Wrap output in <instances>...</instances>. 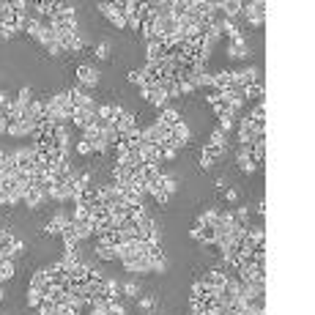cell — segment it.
Instances as JSON below:
<instances>
[{
	"label": "cell",
	"instance_id": "cell-1",
	"mask_svg": "<svg viewBox=\"0 0 315 315\" xmlns=\"http://www.w3.org/2000/svg\"><path fill=\"white\" fill-rule=\"evenodd\" d=\"M241 17L250 22V28H263V22H266V6H260V3H247V6H241Z\"/></svg>",
	"mask_w": 315,
	"mask_h": 315
},
{
	"label": "cell",
	"instance_id": "cell-2",
	"mask_svg": "<svg viewBox=\"0 0 315 315\" xmlns=\"http://www.w3.org/2000/svg\"><path fill=\"white\" fill-rule=\"evenodd\" d=\"M69 102L74 104V110H96V104H93V96H88V91L85 88H69Z\"/></svg>",
	"mask_w": 315,
	"mask_h": 315
},
{
	"label": "cell",
	"instance_id": "cell-3",
	"mask_svg": "<svg viewBox=\"0 0 315 315\" xmlns=\"http://www.w3.org/2000/svg\"><path fill=\"white\" fill-rule=\"evenodd\" d=\"M200 280L206 283V288H211V291H217V293H219V291L225 288V283H227V274L219 269V266H214V269H209Z\"/></svg>",
	"mask_w": 315,
	"mask_h": 315
},
{
	"label": "cell",
	"instance_id": "cell-4",
	"mask_svg": "<svg viewBox=\"0 0 315 315\" xmlns=\"http://www.w3.org/2000/svg\"><path fill=\"white\" fill-rule=\"evenodd\" d=\"M77 80H80V88H96V83H99V71L93 69V66L83 63V66H77Z\"/></svg>",
	"mask_w": 315,
	"mask_h": 315
},
{
	"label": "cell",
	"instance_id": "cell-5",
	"mask_svg": "<svg viewBox=\"0 0 315 315\" xmlns=\"http://www.w3.org/2000/svg\"><path fill=\"white\" fill-rule=\"evenodd\" d=\"M219 156H222V148H217V145L206 143V145H203V151H200V170H209V167L217 162Z\"/></svg>",
	"mask_w": 315,
	"mask_h": 315
},
{
	"label": "cell",
	"instance_id": "cell-6",
	"mask_svg": "<svg viewBox=\"0 0 315 315\" xmlns=\"http://www.w3.org/2000/svg\"><path fill=\"white\" fill-rule=\"evenodd\" d=\"M153 121H159V124H165V126H176V124H181L184 121V115H181V110H176V107H162L159 110V115L153 118Z\"/></svg>",
	"mask_w": 315,
	"mask_h": 315
},
{
	"label": "cell",
	"instance_id": "cell-7",
	"mask_svg": "<svg viewBox=\"0 0 315 315\" xmlns=\"http://www.w3.org/2000/svg\"><path fill=\"white\" fill-rule=\"evenodd\" d=\"M124 269L126 271H135V274H151V260L145 258V255H137V258H132V260H124Z\"/></svg>",
	"mask_w": 315,
	"mask_h": 315
},
{
	"label": "cell",
	"instance_id": "cell-8",
	"mask_svg": "<svg viewBox=\"0 0 315 315\" xmlns=\"http://www.w3.org/2000/svg\"><path fill=\"white\" fill-rule=\"evenodd\" d=\"M236 165H239V170H241V173H247V176L258 170V167L252 165V159H250V145H239V153H236Z\"/></svg>",
	"mask_w": 315,
	"mask_h": 315
},
{
	"label": "cell",
	"instance_id": "cell-9",
	"mask_svg": "<svg viewBox=\"0 0 315 315\" xmlns=\"http://www.w3.org/2000/svg\"><path fill=\"white\" fill-rule=\"evenodd\" d=\"M66 222H69V217H66V214H55V217L44 225V236H60V233H63V227H66Z\"/></svg>",
	"mask_w": 315,
	"mask_h": 315
},
{
	"label": "cell",
	"instance_id": "cell-10",
	"mask_svg": "<svg viewBox=\"0 0 315 315\" xmlns=\"http://www.w3.org/2000/svg\"><path fill=\"white\" fill-rule=\"evenodd\" d=\"M227 88H233V69L214 71V91H227Z\"/></svg>",
	"mask_w": 315,
	"mask_h": 315
},
{
	"label": "cell",
	"instance_id": "cell-11",
	"mask_svg": "<svg viewBox=\"0 0 315 315\" xmlns=\"http://www.w3.org/2000/svg\"><path fill=\"white\" fill-rule=\"evenodd\" d=\"M71 124H74L80 132H85L88 126H93V124H96V110H80L77 115L71 118Z\"/></svg>",
	"mask_w": 315,
	"mask_h": 315
},
{
	"label": "cell",
	"instance_id": "cell-12",
	"mask_svg": "<svg viewBox=\"0 0 315 315\" xmlns=\"http://www.w3.org/2000/svg\"><path fill=\"white\" fill-rule=\"evenodd\" d=\"M28 288H33V291H42V296L50 291V280H47L44 269H36V271L30 274V285H28Z\"/></svg>",
	"mask_w": 315,
	"mask_h": 315
},
{
	"label": "cell",
	"instance_id": "cell-13",
	"mask_svg": "<svg viewBox=\"0 0 315 315\" xmlns=\"http://www.w3.org/2000/svg\"><path fill=\"white\" fill-rule=\"evenodd\" d=\"M47 195L42 189H38V186H28V192H25V198H22V203L28 206V209H38V206H42V200H44Z\"/></svg>",
	"mask_w": 315,
	"mask_h": 315
},
{
	"label": "cell",
	"instance_id": "cell-14",
	"mask_svg": "<svg viewBox=\"0 0 315 315\" xmlns=\"http://www.w3.org/2000/svg\"><path fill=\"white\" fill-rule=\"evenodd\" d=\"M263 93H266L263 83H252V85H247V88L241 91V96H244V102H247V99H252V102H266Z\"/></svg>",
	"mask_w": 315,
	"mask_h": 315
},
{
	"label": "cell",
	"instance_id": "cell-15",
	"mask_svg": "<svg viewBox=\"0 0 315 315\" xmlns=\"http://www.w3.org/2000/svg\"><path fill=\"white\" fill-rule=\"evenodd\" d=\"M227 55L236 58V60H244V58H250V47H247L244 38H241V42H230V47H227Z\"/></svg>",
	"mask_w": 315,
	"mask_h": 315
},
{
	"label": "cell",
	"instance_id": "cell-16",
	"mask_svg": "<svg viewBox=\"0 0 315 315\" xmlns=\"http://www.w3.org/2000/svg\"><path fill=\"white\" fill-rule=\"evenodd\" d=\"M219 14H222L225 19H239V17H241V3H236V0L219 3Z\"/></svg>",
	"mask_w": 315,
	"mask_h": 315
},
{
	"label": "cell",
	"instance_id": "cell-17",
	"mask_svg": "<svg viewBox=\"0 0 315 315\" xmlns=\"http://www.w3.org/2000/svg\"><path fill=\"white\" fill-rule=\"evenodd\" d=\"M198 241H200V244H206V247H214V244H217V225H206V227H200Z\"/></svg>",
	"mask_w": 315,
	"mask_h": 315
},
{
	"label": "cell",
	"instance_id": "cell-18",
	"mask_svg": "<svg viewBox=\"0 0 315 315\" xmlns=\"http://www.w3.org/2000/svg\"><path fill=\"white\" fill-rule=\"evenodd\" d=\"M145 63H162V58H165V52H162V47H159L156 42H148L145 44Z\"/></svg>",
	"mask_w": 315,
	"mask_h": 315
},
{
	"label": "cell",
	"instance_id": "cell-19",
	"mask_svg": "<svg viewBox=\"0 0 315 315\" xmlns=\"http://www.w3.org/2000/svg\"><path fill=\"white\" fill-rule=\"evenodd\" d=\"M93 255H96L99 260H104V263H110V260H115V250H112V247H107V244H102V241H96Z\"/></svg>",
	"mask_w": 315,
	"mask_h": 315
},
{
	"label": "cell",
	"instance_id": "cell-20",
	"mask_svg": "<svg viewBox=\"0 0 315 315\" xmlns=\"http://www.w3.org/2000/svg\"><path fill=\"white\" fill-rule=\"evenodd\" d=\"M74 225H77V239H80V241L91 239L93 230H96V222H93V219H85V222H74Z\"/></svg>",
	"mask_w": 315,
	"mask_h": 315
},
{
	"label": "cell",
	"instance_id": "cell-21",
	"mask_svg": "<svg viewBox=\"0 0 315 315\" xmlns=\"http://www.w3.org/2000/svg\"><path fill=\"white\" fill-rule=\"evenodd\" d=\"M58 6H60V3H55V0H38V3H36V11H38L44 19H50V17L58 11Z\"/></svg>",
	"mask_w": 315,
	"mask_h": 315
},
{
	"label": "cell",
	"instance_id": "cell-22",
	"mask_svg": "<svg viewBox=\"0 0 315 315\" xmlns=\"http://www.w3.org/2000/svg\"><path fill=\"white\" fill-rule=\"evenodd\" d=\"M162 176V170H159V165H143L140 167V178L145 181V184H151V181H156Z\"/></svg>",
	"mask_w": 315,
	"mask_h": 315
},
{
	"label": "cell",
	"instance_id": "cell-23",
	"mask_svg": "<svg viewBox=\"0 0 315 315\" xmlns=\"http://www.w3.org/2000/svg\"><path fill=\"white\" fill-rule=\"evenodd\" d=\"M102 296L104 299H121V283H118V280H104Z\"/></svg>",
	"mask_w": 315,
	"mask_h": 315
},
{
	"label": "cell",
	"instance_id": "cell-24",
	"mask_svg": "<svg viewBox=\"0 0 315 315\" xmlns=\"http://www.w3.org/2000/svg\"><path fill=\"white\" fill-rule=\"evenodd\" d=\"M60 241H74V244H80V239H77V225H74V219H69L66 222V227H63V233H60Z\"/></svg>",
	"mask_w": 315,
	"mask_h": 315
},
{
	"label": "cell",
	"instance_id": "cell-25",
	"mask_svg": "<svg viewBox=\"0 0 315 315\" xmlns=\"http://www.w3.org/2000/svg\"><path fill=\"white\" fill-rule=\"evenodd\" d=\"M42 19H33V17H28L25 19V25H22V33H28V36H33V38H38V30H42Z\"/></svg>",
	"mask_w": 315,
	"mask_h": 315
},
{
	"label": "cell",
	"instance_id": "cell-26",
	"mask_svg": "<svg viewBox=\"0 0 315 315\" xmlns=\"http://www.w3.org/2000/svg\"><path fill=\"white\" fill-rule=\"evenodd\" d=\"M11 277H14V260L0 258V285H3L6 280H11Z\"/></svg>",
	"mask_w": 315,
	"mask_h": 315
},
{
	"label": "cell",
	"instance_id": "cell-27",
	"mask_svg": "<svg viewBox=\"0 0 315 315\" xmlns=\"http://www.w3.org/2000/svg\"><path fill=\"white\" fill-rule=\"evenodd\" d=\"M121 296L137 299V296H140V285H137V283H124V285H121Z\"/></svg>",
	"mask_w": 315,
	"mask_h": 315
},
{
	"label": "cell",
	"instance_id": "cell-28",
	"mask_svg": "<svg viewBox=\"0 0 315 315\" xmlns=\"http://www.w3.org/2000/svg\"><path fill=\"white\" fill-rule=\"evenodd\" d=\"M225 137H227V135H222V132H219V129H214V132H211V137H209V143L225 151V145H227V140H225Z\"/></svg>",
	"mask_w": 315,
	"mask_h": 315
},
{
	"label": "cell",
	"instance_id": "cell-29",
	"mask_svg": "<svg viewBox=\"0 0 315 315\" xmlns=\"http://www.w3.org/2000/svg\"><path fill=\"white\" fill-rule=\"evenodd\" d=\"M250 121H266V102H258L250 112Z\"/></svg>",
	"mask_w": 315,
	"mask_h": 315
},
{
	"label": "cell",
	"instance_id": "cell-30",
	"mask_svg": "<svg viewBox=\"0 0 315 315\" xmlns=\"http://www.w3.org/2000/svg\"><path fill=\"white\" fill-rule=\"evenodd\" d=\"M99 11H102V17L112 19L118 14V3H99Z\"/></svg>",
	"mask_w": 315,
	"mask_h": 315
},
{
	"label": "cell",
	"instance_id": "cell-31",
	"mask_svg": "<svg viewBox=\"0 0 315 315\" xmlns=\"http://www.w3.org/2000/svg\"><path fill=\"white\" fill-rule=\"evenodd\" d=\"M42 291H33V288H28V307H33V310H38V304H42Z\"/></svg>",
	"mask_w": 315,
	"mask_h": 315
},
{
	"label": "cell",
	"instance_id": "cell-32",
	"mask_svg": "<svg viewBox=\"0 0 315 315\" xmlns=\"http://www.w3.org/2000/svg\"><path fill=\"white\" fill-rule=\"evenodd\" d=\"M77 153H80V156H91V153H93V148H91V140L80 137V140H77Z\"/></svg>",
	"mask_w": 315,
	"mask_h": 315
},
{
	"label": "cell",
	"instance_id": "cell-33",
	"mask_svg": "<svg viewBox=\"0 0 315 315\" xmlns=\"http://www.w3.org/2000/svg\"><path fill=\"white\" fill-rule=\"evenodd\" d=\"M126 80L140 88V85H143V69H129V71H126Z\"/></svg>",
	"mask_w": 315,
	"mask_h": 315
},
{
	"label": "cell",
	"instance_id": "cell-34",
	"mask_svg": "<svg viewBox=\"0 0 315 315\" xmlns=\"http://www.w3.org/2000/svg\"><path fill=\"white\" fill-rule=\"evenodd\" d=\"M200 219H203V225H217L219 211H217V209H209V211H203V214H200Z\"/></svg>",
	"mask_w": 315,
	"mask_h": 315
},
{
	"label": "cell",
	"instance_id": "cell-35",
	"mask_svg": "<svg viewBox=\"0 0 315 315\" xmlns=\"http://www.w3.org/2000/svg\"><path fill=\"white\" fill-rule=\"evenodd\" d=\"M96 118L110 121V118H112V104H99V107H96Z\"/></svg>",
	"mask_w": 315,
	"mask_h": 315
},
{
	"label": "cell",
	"instance_id": "cell-36",
	"mask_svg": "<svg viewBox=\"0 0 315 315\" xmlns=\"http://www.w3.org/2000/svg\"><path fill=\"white\" fill-rule=\"evenodd\" d=\"M110 25H112V28H115V30H126V17L121 14V9H118V14L110 19Z\"/></svg>",
	"mask_w": 315,
	"mask_h": 315
},
{
	"label": "cell",
	"instance_id": "cell-37",
	"mask_svg": "<svg viewBox=\"0 0 315 315\" xmlns=\"http://www.w3.org/2000/svg\"><path fill=\"white\" fill-rule=\"evenodd\" d=\"M137 307H140L143 312H151V310H153V299H151V296H137Z\"/></svg>",
	"mask_w": 315,
	"mask_h": 315
},
{
	"label": "cell",
	"instance_id": "cell-38",
	"mask_svg": "<svg viewBox=\"0 0 315 315\" xmlns=\"http://www.w3.org/2000/svg\"><path fill=\"white\" fill-rule=\"evenodd\" d=\"M42 50L47 52V55H52V58H58V55H63V50H60V44H58V38L52 44H47V47H42Z\"/></svg>",
	"mask_w": 315,
	"mask_h": 315
},
{
	"label": "cell",
	"instance_id": "cell-39",
	"mask_svg": "<svg viewBox=\"0 0 315 315\" xmlns=\"http://www.w3.org/2000/svg\"><path fill=\"white\" fill-rule=\"evenodd\" d=\"M219 132H222V135H227V132L233 129V118H219V126H217Z\"/></svg>",
	"mask_w": 315,
	"mask_h": 315
},
{
	"label": "cell",
	"instance_id": "cell-40",
	"mask_svg": "<svg viewBox=\"0 0 315 315\" xmlns=\"http://www.w3.org/2000/svg\"><path fill=\"white\" fill-rule=\"evenodd\" d=\"M93 58H96V60H104V58H107V44H96V47H93Z\"/></svg>",
	"mask_w": 315,
	"mask_h": 315
},
{
	"label": "cell",
	"instance_id": "cell-41",
	"mask_svg": "<svg viewBox=\"0 0 315 315\" xmlns=\"http://www.w3.org/2000/svg\"><path fill=\"white\" fill-rule=\"evenodd\" d=\"M9 14H11V3H9V0H0V22H3Z\"/></svg>",
	"mask_w": 315,
	"mask_h": 315
},
{
	"label": "cell",
	"instance_id": "cell-42",
	"mask_svg": "<svg viewBox=\"0 0 315 315\" xmlns=\"http://www.w3.org/2000/svg\"><path fill=\"white\" fill-rule=\"evenodd\" d=\"M225 200H227V203H236V200H239V192L227 186V189H225Z\"/></svg>",
	"mask_w": 315,
	"mask_h": 315
},
{
	"label": "cell",
	"instance_id": "cell-43",
	"mask_svg": "<svg viewBox=\"0 0 315 315\" xmlns=\"http://www.w3.org/2000/svg\"><path fill=\"white\" fill-rule=\"evenodd\" d=\"M11 36H17V33H11L9 28H6V25H0V42H9Z\"/></svg>",
	"mask_w": 315,
	"mask_h": 315
},
{
	"label": "cell",
	"instance_id": "cell-44",
	"mask_svg": "<svg viewBox=\"0 0 315 315\" xmlns=\"http://www.w3.org/2000/svg\"><path fill=\"white\" fill-rule=\"evenodd\" d=\"M153 200H156L159 206H167V200H170V195H167V192H156V195H153Z\"/></svg>",
	"mask_w": 315,
	"mask_h": 315
},
{
	"label": "cell",
	"instance_id": "cell-45",
	"mask_svg": "<svg viewBox=\"0 0 315 315\" xmlns=\"http://www.w3.org/2000/svg\"><path fill=\"white\" fill-rule=\"evenodd\" d=\"M214 184H217V192H219V189H227V181H225V178H217Z\"/></svg>",
	"mask_w": 315,
	"mask_h": 315
},
{
	"label": "cell",
	"instance_id": "cell-46",
	"mask_svg": "<svg viewBox=\"0 0 315 315\" xmlns=\"http://www.w3.org/2000/svg\"><path fill=\"white\" fill-rule=\"evenodd\" d=\"M258 214H260V217H266V200H260V203H258V209H255Z\"/></svg>",
	"mask_w": 315,
	"mask_h": 315
},
{
	"label": "cell",
	"instance_id": "cell-47",
	"mask_svg": "<svg viewBox=\"0 0 315 315\" xmlns=\"http://www.w3.org/2000/svg\"><path fill=\"white\" fill-rule=\"evenodd\" d=\"M0 135H6V112H0Z\"/></svg>",
	"mask_w": 315,
	"mask_h": 315
},
{
	"label": "cell",
	"instance_id": "cell-48",
	"mask_svg": "<svg viewBox=\"0 0 315 315\" xmlns=\"http://www.w3.org/2000/svg\"><path fill=\"white\" fill-rule=\"evenodd\" d=\"M6 299V291H3V285H0V301H3Z\"/></svg>",
	"mask_w": 315,
	"mask_h": 315
},
{
	"label": "cell",
	"instance_id": "cell-49",
	"mask_svg": "<svg viewBox=\"0 0 315 315\" xmlns=\"http://www.w3.org/2000/svg\"><path fill=\"white\" fill-rule=\"evenodd\" d=\"M36 315H38V312H36Z\"/></svg>",
	"mask_w": 315,
	"mask_h": 315
}]
</instances>
